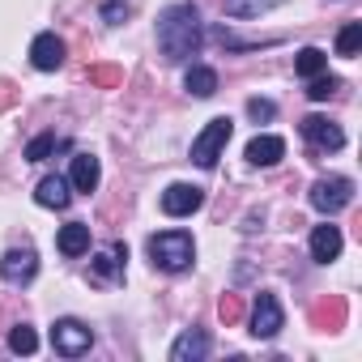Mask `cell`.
<instances>
[{
    "label": "cell",
    "mask_w": 362,
    "mask_h": 362,
    "mask_svg": "<svg viewBox=\"0 0 362 362\" xmlns=\"http://www.w3.org/2000/svg\"><path fill=\"white\" fill-rule=\"evenodd\" d=\"M158 47L166 60H188L201 47V13L197 5H170L158 18Z\"/></svg>",
    "instance_id": "obj_1"
},
{
    "label": "cell",
    "mask_w": 362,
    "mask_h": 362,
    "mask_svg": "<svg viewBox=\"0 0 362 362\" xmlns=\"http://www.w3.org/2000/svg\"><path fill=\"white\" fill-rule=\"evenodd\" d=\"M281 324H286V315H281L277 294H260L256 307H252V337L256 341H273L281 332Z\"/></svg>",
    "instance_id": "obj_6"
},
{
    "label": "cell",
    "mask_w": 362,
    "mask_h": 362,
    "mask_svg": "<svg viewBox=\"0 0 362 362\" xmlns=\"http://www.w3.org/2000/svg\"><path fill=\"white\" fill-rule=\"evenodd\" d=\"M303 136H307L311 149H324V153H337V149L345 145V132H341L332 119H324V115H307V119H303Z\"/></svg>",
    "instance_id": "obj_9"
},
{
    "label": "cell",
    "mask_w": 362,
    "mask_h": 362,
    "mask_svg": "<svg viewBox=\"0 0 362 362\" xmlns=\"http://www.w3.org/2000/svg\"><path fill=\"white\" fill-rule=\"evenodd\" d=\"M103 18L115 26V22H124V18H128V5H124V0H107V5H103Z\"/></svg>",
    "instance_id": "obj_29"
},
{
    "label": "cell",
    "mask_w": 362,
    "mask_h": 362,
    "mask_svg": "<svg viewBox=\"0 0 362 362\" xmlns=\"http://www.w3.org/2000/svg\"><path fill=\"white\" fill-rule=\"evenodd\" d=\"M205 354H209V337L201 328H188L184 337L170 345V362H201Z\"/></svg>",
    "instance_id": "obj_15"
},
{
    "label": "cell",
    "mask_w": 362,
    "mask_h": 362,
    "mask_svg": "<svg viewBox=\"0 0 362 362\" xmlns=\"http://www.w3.org/2000/svg\"><path fill=\"white\" fill-rule=\"evenodd\" d=\"M90 345H94L90 324H81V320H56V328H52V349H56V354H64V358H81Z\"/></svg>",
    "instance_id": "obj_5"
},
{
    "label": "cell",
    "mask_w": 362,
    "mask_h": 362,
    "mask_svg": "<svg viewBox=\"0 0 362 362\" xmlns=\"http://www.w3.org/2000/svg\"><path fill=\"white\" fill-rule=\"evenodd\" d=\"M349 201H354V179H345V175H328V179H315L311 184V205L328 218L341 214Z\"/></svg>",
    "instance_id": "obj_3"
},
{
    "label": "cell",
    "mask_w": 362,
    "mask_h": 362,
    "mask_svg": "<svg viewBox=\"0 0 362 362\" xmlns=\"http://www.w3.org/2000/svg\"><path fill=\"white\" fill-rule=\"evenodd\" d=\"M18 103V86L13 81H5V77H0V111H9Z\"/></svg>",
    "instance_id": "obj_30"
},
{
    "label": "cell",
    "mask_w": 362,
    "mask_h": 362,
    "mask_svg": "<svg viewBox=\"0 0 362 362\" xmlns=\"http://www.w3.org/2000/svg\"><path fill=\"white\" fill-rule=\"evenodd\" d=\"M98 179H103L98 158H94V153H77V158H73V170H69V184H73L77 192H94Z\"/></svg>",
    "instance_id": "obj_17"
},
{
    "label": "cell",
    "mask_w": 362,
    "mask_h": 362,
    "mask_svg": "<svg viewBox=\"0 0 362 362\" xmlns=\"http://www.w3.org/2000/svg\"><path fill=\"white\" fill-rule=\"evenodd\" d=\"M35 273H39V256L30 247H13V252H5V260H0V277L9 286H30Z\"/></svg>",
    "instance_id": "obj_7"
},
{
    "label": "cell",
    "mask_w": 362,
    "mask_h": 362,
    "mask_svg": "<svg viewBox=\"0 0 362 362\" xmlns=\"http://www.w3.org/2000/svg\"><path fill=\"white\" fill-rule=\"evenodd\" d=\"M184 86H188V94L209 98V94H218V73H214L209 64H192V69L184 73Z\"/></svg>",
    "instance_id": "obj_18"
},
{
    "label": "cell",
    "mask_w": 362,
    "mask_h": 362,
    "mask_svg": "<svg viewBox=\"0 0 362 362\" xmlns=\"http://www.w3.org/2000/svg\"><path fill=\"white\" fill-rule=\"evenodd\" d=\"M362 52V22H349V26H341V35H337V56H358Z\"/></svg>",
    "instance_id": "obj_22"
},
{
    "label": "cell",
    "mask_w": 362,
    "mask_h": 362,
    "mask_svg": "<svg viewBox=\"0 0 362 362\" xmlns=\"http://www.w3.org/2000/svg\"><path fill=\"white\" fill-rule=\"evenodd\" d=\"M9 349H13V354H35V349H39L35 328H30V324H18V328L9 332Z\"/></svg>",
    "instance_id": "obj_23"
},
{
    "label": "cell",
    "mask_w": 362,
    "mask_h": 362,
    "mask_svg": "<svg viewBox=\"0 0 362 362\" xmlns=\"http://www.w3.org/2000/svg\"><path fill=\"white\" fill-rule=\"evenodd\" d=\"M35 201H39L43 209H64V205L73 201L69 179H60V175H43V179H39V188H35Z\"/></svg>",
    "instance_id": "obj_14"
},
{
    "label": "cell",
    "mask_w": 362,
    "mask_h": 362,
    "mask_svg": "<svg viewBox=\"0 0 362 362\" xmlns=\"http://www.w3.org/2000/svg\"><path fill=\"white\" fill-rule=\"evenodd\" d=\"M56 243H60L64 256H86V252H90V226H86V222H69Z\"/></svg>",
    "instance_id": "obj_19"
},
{
    "label": "cell",
    "mask_w": 362,
    "mask_h": 362,
    "mask_svg": "<svg viewBox=\"0 0 362 362\" xmlns=\"http://www.w3.org/2000/svg\"><path fill=\"white\" fill-rule=\"evenodd\" d=\"M281 158H286V141H281V136L264 132V136H252V141H247V162H252V166H277Z\"/></svg>",
    "instance_id": "obj_12"
},
{
    "label": "cell",
    "mask_w": 362,
    "mask_h": 362,
    "mask_svg": "<svg viewBox=\"0 0 362 362\" xmlns=\"http://www.w3.org/2000/svg\"><path fill=\"white\" fill-rule=\"evenodd\" d=\"M56 145H60V136H56V132H43V136H35V141L26 145V162H43V158H47Z\"/></svg>",
    "instance_id": "obj_26"
},
{
    "label": "cell",
    "mask_w": 362,
    "mask_h": 362,
    "mask_svg": "<svg viewBox=\"0 0 362 362\" xmlns=\"http://www.w3.org/2000/svg\"><path fill=\"white\" fill-rule=\"evenodd\" d=\"M30 64L39 69V73H56L60 64H64V39L60 35H39L35 43H30Z\"/></svg>",
    "instance_id": "obj_11"
},
{
    "label": "cell",
    "mask_w": 362,
    "mask_h": 362,
    "mask_svg": "<svg viewBox=\"0 0 362 362\" xmlns=\"http://www.w3.org/2000/svg\"><path fill=\"white\" fill-rule=\"evenodd\" d=\"M90 86H98V90H119V86H124V69H119V64H90Z\"/></svg>",
    "instance_id": "obj_21"
},
{
    "label": "cell",
    "mask_w": 362,
    "mask_h": 362,
    "mask_svg": "<svg viewBox=\"0 0 362 362\" xmlns=\"http://www.w3.org/2000/svg\"><path fill=\"white\" fill-rule=\"evenodd\" d=\"M230 119L226 115H218V119H209L205 124V132L192 141V162L197 166H218V158H222V149H226V141H230Z\"/></svg>",
    "instance_id": "obj_4"
},
{
    "label": "cell",
    "mask_w": 362,
    "mask_h": 362,
    "mask_svg": "<svg viewBox=\"0 0 362 362\" xmlns=\"http://www.w3.org/2000/svg\"><path fill=\"white\" fill-rule=\"evenodd\" d=\"M341 243H345V239H341L337 226H328V222L315 226V230H311V260H320V264L337 260V256H341Z\"/></svg>",
    "instance_id": "obj_16"
},
{
    "label": "cell",
    "mask_w": 362,
    "mask_h": 362,
    "mask_svg": "<svg viewBox=\"0 0 362 362\" xmlns=\"http://www.w3.org/2000/svg\"><path fill=\"white\" fill-rule=\"evenodd\" d=\"M149 260H153V269H162V273H184V269H192V260H197V243H192V235H184V230H162V235L149 239Z\"/></svg>",
    "instance_id": "obj_2"
},
{
    "label": "cell",
    "mask_w": 362,
    "mask_h": 362,
    "mask_svg": "<svg viewBox=\"0 0 362 362\" xmlns=\"http://www.w3.org/2000/svg\"><path fill=\"white\" fill-rule=\"evenodd\" d=\"M345 315H349V307H345L341 294H328V298L311 303V328H320V332H341Z\"/></svg>",
    "instance_id": "obj_10"
},
{
    "label": "cell",
    "mask_w": 362,
    "mask_h": 362,
    "mask_svg": "<svg viewBox=\"0 0 362 362\" xmlns=\"http://www.w3.org/2000/svg\"><path fill=\"white\" fill-rule=\"evenodd\" d=\"M324 69H328V56H324L320 47H303V52H298V60H294V73H298V77H307V81H311V77H320Z\"/></svg>",
    "instance_id": "obj_20"
},
{
    "label": "cell",
    "mask_w": 362,
    "mask_h": 362,
    "mask_svg": "<svg viewBox=\"0 0 362 362\" xmlns=\"http://www.w3.org/2000/svg\"><path fill=\"white\" fill-rule=\"evenodd\" d=\"M124 260H128V247H124V243H115L111 252H98V256H94L90 277H94L98 286H107V281H115V277L124 273Z\"/></svg>",
    "instance_id": "obj_13"
},
{
    "label": "cell",
    "mask_w": 362,
    "mask_h": 362,
    "mask_svg": "<svg viewBox=\"0 0 362 362\" xmlns=\"http://www.w3.org/2000/svg\"><path fill=\"white\" fill-rule=\"evenodd\" d=\"M218 315H222L226 328H235V324L243 320V298H239V294H222V298H218Z\"/></svg>",
    "instance_id": "obj_24"
},
{
    "label": "cell",
    "mask_w": 362,
    "mask_h": 362,
    "mask_svg": "<svg viewBox=\"0 0 362 362\" xmlns=\"http://www.w3.org/2000/svg\"><path fill=\"white\" fill-rule=\"evenodd\" d=\"M273 111H277V107H273L269 98H252V103H247V115H252L256 124H264V119H273Z\"/></svg>",
    "instance_id": "obj_28"
},
{
    "label": "cell",
    "mask_w": 362,
    "mask_h": 362,
    "mask_svg": "<svg viewBox=\"0 0 362 362\" xmlns=\"http://www.w3.org/2000/svg\"><path fill=\"white\" fill-rule=\"evenodd\" d=\"M273 0H226V13L230 18H252V13H264Z\"/></svg>",
    "instance_id": "obj_27"
},
{
    "label": "cell",
    "mask_w": 362,
    "mask_h": 362,
    "mask_svg": "<svg viewBox=\"0 0 362 362\" xmlns=\"http://www.w3.org/2000/svg\"><path fill=\"white\" fill-rule=\"evenodd\" d=\"M337 90H341V81H337V77H324V73H320V77H311V90H307V98H311V103H328V98H332Z\"/></svg>",
    "instance_id": "obj_25"
},
{
    "label": "cell",
    "mask_w": 362,
    "mask_h": 362,
    "mask_svg": "<svg viewBox=\"0 0 362 362\" xmlns=\"http://www.w3.org/2000/svg\"><path fill=\"white\" fill-rule=\"evenodd\" d=\"M205 205V192L197 188V184H170L166 192H162V214H170V218H188V214H197Z\"/></svg>",
    "instance_id": "obj_8"
}]
</instances>
